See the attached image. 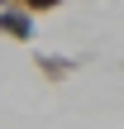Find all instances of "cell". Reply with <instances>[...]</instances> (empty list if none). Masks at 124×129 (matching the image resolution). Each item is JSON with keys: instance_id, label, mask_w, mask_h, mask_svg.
Returning a JSON list of instances; mask_svg holds the SVG:
<instances>
[{"instance_id": "obj_1", "label": "cell", "mask_w": 124, "mask_h": 129, "mask_svg": "<svg viewBox=\"0 0 124 129\" xmlns=\"http://www.w3.org/2000/svg\"><path fill=\"white\" fill-rule=\"evenodd\" d=\"M0 34L14 38V43H33V14L5 0V5H0Z\"/></svg>"}, {"instance_id": "obj_3", "label": "cell", "mask_w": 124, "mask_h": 129, "mask_svg": "<svg viewBox=\"0 0 124 129\" xmlns=\"http://www.w3.org/2000/svg\"><path fill=\"white\" fill-rule=\"evenodd\" d=\"M10 5H19V10H29V14H48V10H57L62 0H10Z\"/></svg>"}, {"instance_id": "obj_4", "label": "cell", "mask_w": 124, "mask_h": 129, "mask_svg": "<svg viewBox=\"0 0 124 129\" xmlns=\"http://www.w3.org/2000/svg\"><path fill=\"white\" fill-rule=\"evenodd\" d=\"M0 5H5V0H0Z\"/></svg>"}, {"instance_id": "obj_2", "label": "cell", "mask_w": 124, "mask_h": 129, "mask_svg": "<svg viewBox=\"0 0 124 129\" xmlns=\"http://www.w3.org/2000/svg\"><path fill=\"white\" fill-rule=\"evenodd\" d=\"M33 67H38V72H43L48 81H57V86H62V81H67V77L76 72V57H57V53H33Z\"/></svg>"}]
</instances>
